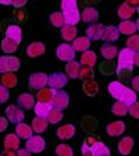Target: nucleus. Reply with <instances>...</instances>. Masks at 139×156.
Returning <instances> with one entry per match:
<instances>
[{"instance_id":"aec40b11","label":"nucleus","mask_w":139,"mask_h":156,"mask_svg":"<svg viewBox=\"0 0 139 156\" xmlns=\"http://www.w3.org/2000/svg\"><path fill=\"white\" fill-rule=\"evenodd\" d=\"M96 53L92 52V50H89V49H86V50H84L81 55V60H79V64L82 66H88V67H93L95 64H96Z\"/></svg>"},{"instance_id":"423d86ee","label":"nucleus","mask_w":139,"mask_h":156,"mask_svg":"<svg viewBox=\"0 0 139 156\" xmlns=\"http://www.w3.org/2000/svg\"><path fill=\"white\" fill-rule=\"evenodd\" d=\"M28 85L33 91H39L40 88L47 85V75L45 73H33V74L29 75Z\"/></svg>"},{"instance_id":"cd10ccee","label":"nucleus","mask_w":139,"mask_h":156,"mask_svg":"<svg viewBox=\"0 0 139 156\" xmlns=\"http://www.w3.org/2000/svg\"><path fill=\"white\" fill-rule=\"evenodd\" d=\"M78 35V29L77 25H68V24H64L61 27V36L64 41H74Z\"/></svg>"},{"instance_id":"e433bc0d","label":"nucleus","mask_w":139,"mask_h":156,"mask_svg":"<svg viewBox=\"0 0 139 156\" xmlns=\"http://www.w3.org/2000/svg\"><path fill=\"white\" fill-rule=\"evenodd\" d=\"M111 112H113V114H116V116H125V114H128V106H127L125 103H123L121 101H117L116 103L111 106Z\"/></svg>"},{"instance_id":"f704fd0d","label":"nucleus","mask_w":139,"mask_h":156,"mask_svg":"<svg viewBox=\"0 0 139 156\" xmlns=\"http://www.w3.org/2000/svg\"><path fill=\"white\" fill-rule=\"evenodd\" d=\"M84 92L88 95V96H95V95L99 92V85H97L96 81L93 80H86L84 81Z\"/></svg>"},{"instance_id":"0eeeda50","label":"nucleus","mask_w":139,"mask_h":156,"mask_svg":"<svg viewBox=\"0 0 139 156\" xmlns=\"http://www.w3.org/2000/svg\"><path fill=\"white\" fill-rule=\"evenodd\" d=\"M135 53L136 52H132L128 48L121 49L120 53H117V57H118V64L117 66H120V67H134Z\"/></svg>"},{"instance_id":"4c0bfd02","label":"nucleus","mask_w":139,"mask_h":156,"mask_svg":"<svg viewBox=\"0 0 139 156\" xmlns=\"http://www.w3.org/2000/svg\"><path fill=\"white\" fill-rule=\"evenodd\" d=\"M21 67V62L17 56H7V71L16 73Z\"/></svg>"},{"instance_id":"4d7b16f0","label":"nucleus","mask_w":139,"mask_h":156,"mask_svg":"<svg viewBox=\"0 0 139 156\" xmlns=\"http://www.w3.org/2000/svg\"><path fill=\"white\" fill-rule=\"evenodd\" d=\"M0 4H3V6H10V4H11V0H0Z\"/></svg>"},{"instance_id":"2eb2a0df","label":"nucleus","mask_w":139,"mask_h":156,"mask_svg":"<svg viewBox=\"0 0 139 156\" xmlns=\"http://www.w3.org/2000/svg\"><path fill=\"white\" fill-rule=\"evenodd\" d=\"M117 53H118V48L116 45H111L110 42H106L104 45H102L100 48V55L103 56L106 60H113L117 57Z\"/></svg>"},{"instance_id":"49530a36","label":"nucleus","mask_w":139,"mask_h":156,"mask_svg":"<svg viewBox=\"0 0 139 156\" xmlns=\"http://www.w3.org/2000/svg\"><path fill=\"white\" fill-rule=\"evenodd\" d=\"M10 98V92H9V88L0 85V103H6L9 101Z\"/></svg>"},{"instance_id":"1a4fd4ad","label":"nucleus","mask_w":139,"mask_h":156,"mask_svg":"<svg viewBox=\"0 0 139 156\" xmlns=\"http://www.w3.org/2000/svg\"><path fill=\"white\" fill-rule=\"evenodd\" d=\"M104 25L99 23H93L89 24V27L86 28V36L89 38V41H99L102 36V32H103Z\"/></svg>"},{"instance_id":"a19ab883","label":"nucleus","mask_w":139,"mask_h":156,"mask_svg":"<svg viewBox=\"0 0 139 156\" xmlns=\"http://www.w3.org/2000/svg\"><path fill=\"white\" fill-rule=\"evenodd\" d=\"M50 23H52L53 27L61 28L64 25V16H63V13H52L50 14Z\"/></svg>"},{"instance_id":"864d4df0","label":"nucleus","mask_w":139,"mask_h":156,"mask_svg":"<svg viewBox=\"0 0 139 156\" xmlns=\"http://www.w3.org/2000/svg\"><path fill=\"white\" fill-rule=\"evenodd\" d=\"M2 155L16 156V155H17V151H16V149H7V148H4V151H3V152H2Z\"/></svg>"},{"instance_id":"79ce46f5","label":"nucleus","mask_w":139,"mask_h":156,"mask_svg":"<svg viewBox=\"0 0 139 156\" xmlns=\"http://www.w3.org/2000/svg\"><path fill=\"white\" fill-rule=\"evenodd\" d=\"M127 48L131 49L132 52H138L139 50V36L136 34L130 35V39L127 41Z\"/></svg>"},{"instance_id":"c756f323","label":"nucleus","mask_w":139,"mask_h":156,"mask_svg":"<svg viewBox=\"0 0 139 156\" xmlns=\"http://www.w3.org/2000/svg\"><path fill=\"white\" fill-rule=\"evenodd\" d=\"M0 81H2V85L6 88H14L17 85V82H18V80H17L16 74L11 71H6L3 73V77H0Z\"/></svg>"},{"instance_id":"7c9ffc66","label":"nucleus","mask_w":139,"mask_h":156,"mask_svg":"<svg viewBox=\"0 0 139 156\" xmlns=\"http://www.w3.org/2000/svg\"><path fill=\"white\" fill-rule=\"evenodd\" d=\"M54 91L56 89H53V88H40L38 91V95H36V99L38 101H40V102H50L52 101V98H53V95H54Z\"/></svg>"},{"instance_id":"7ed1b4c3","label":"nucleus","mask_w":139,"mask_h":156,"mask_svg":"<svg viewBox=\"0 0 139 156\" xmlns=\"http://www.w3.org/2000/svg\"><path fill=\"white\" fill-rule=\"evenodd\" d=\"M56 55H57L58 60L67 63L70 60H74L75 58V50L70 43H61V45H58L57 49H56Z\"/></svg>"},{"instance_id":"6e6552de","label":"nucleus","mask_w":139,"mask_h":156,"mask_svg":"<svg viewBox=\"0 0 139 156\" xmlns=\"http://www.w3.org/2000/svg\"><path fill=\"white\" fill-rule=\"evenodd\" d=\"M120 38V31L118 28L114 25H109V27H104L103 28V32H102V36L100 39H103L104 42H116L118 41Z\"/></svg>"},{"instance_id":"b1692460","label":"nucleus","mask_w":139,"mask_h":156,"mask_svg":"<svg viewBox=\"0 0 139 156\" xmlns=\"http://www.w3.org/2000/svg\"><path fill=\"white\" fill-rule=\"evenodd\" d=\"M79 68H81V64L78 62H75V58L74 60H70V62H67V66H65V75L68 78L75 80L79 75Z\"/></svg>"},{"instance_id":"58836bf2","label":"nucleus","mask_w":139,"mask_h":156,"mask_svg":"<svg viewBox=\"0 0 139 156\" xmlns=\"http://www.w3.org/2000/svg\"><path fill=\"white\" fill-rule=\"evenodd\" d=\"M93 77H95L93 67L84 66V67L79 68V75H78V78H81L82 81H86V80H93Z\"/></svg>"},{"instance_id":"5fc2aeb1","label":"nucleus","mask_w":139,"mask_h":156,"mask_svg":"<svg viewBox=\"0 0 139 156\" xmlns=\"http://www.w3.org/2000/svg\"><path fill=\"white\" fill-rule=\"evenodd\" d=\"M132 88H134V91H138L139 89V77L132 78Z\"/></svg>"},{"instance_id":"3c124183","label":"nucleus","mask_w":139,"mask_h":156,"mask_svg":"<svg viewBox=\"0 0 139 156\" xmlns=\"http://www.w3.org/2000/svg\"><path fill=\"white\" fill-rule=\"evenodd\" d=\"M26 2L28 0H11V6H14L16 9H21L26 4Z\"/></svg>"},{"instance_id":"f03ea898","label":"nucleus","mask_w":139,"mask_h":156,"mask_svg":"<svg viewBox=\"0 0 139 156\" xmlns=\"http://www.w3.org/2000/svg\"><path fill=\"white\" fill-rule=\"evenodd\" d=\"M4 113H6L7 120L14 124L21 123V121H24V119H25L24 110L19 106H17V105H10V106H7Z\"/></svg>"},{"instance_id":"6e6d98bb","label":"nucleus","mask_w":139,"mask_h":156,"mask_svg":"<svg viewBox=\"0 0 139 156\" xmlns=\"http://www.w3.org/2000/svg\"><path fill=\"white\" fill-rule=\"evenodd\" d=\"M127 3L131 4V6L135 7V9H138V0H127Z\"/></svg>"},{"instance_id":"dca6fc26","label":"nucleus","mask_w":139,"mask_h":156,"mask_svg":"<svg viewBox=\"0 0 139 156\" xmlns=\"http://www.w3.org/2000/svg\"><path fill=\"white\" fill-rule=\"evenodd\" d=\"M33 105H35V98L31 94H21L17 98V106H19L21 109H32Z\"/></svg>"},{"instance_id":"a18cd8bd","label":"nucleus","mask_w":139,"mask_h":156,"mask_svg":"<svg viewBox=\"0 0 139 156\" xmlns=\"http://www.w3.org/2000/svg\"><path fill=\"white\" fill-rule=\"evenodd\" d=\"M128 114L134 117V119H138L139 117V105H138V101H135L134 103H131L128 106Z\"/></svg>"},{"instance_id":"bb28decb","label":"nucleus","mask_w":139,"mask_h":156,"mask_svg":"<svg viewBox=\"0 0 139 156\" xmlns=\"http://www.w3.org/2000/svg\"><path fill=\"white\" fill-rule=\"evenodd\" d=\"M6 38L13 39L17 43H21V41H23V31H21V28L18 25H10L6 29Z\"/></svg>"},{"instance_id":"603ef678","label":"nucleus","mask_w":139,"mask_h":156,"mask_svg":"<svg viewBox=\"0 0 139 156\" xmlns=\"http://www.w3.org/2000/svg\"><path fill=\"white\" fill-rule=\"evenodd\" d=\"M17 155H18V156H29V155H31V152H29L26 148H24V149L18 148V149H17Z\"/></svg>"},{"instance_id":"09e8293b","label":"nucleus","mask_w":139,"mask_h":156,"mask_svg":"<svg viewBox=\"0 0 139 156\" xmlns=\"http://www.w3.org/2000/svg\"><path fill=\"white\" fill-rule=\"evenodd\" d=\"M9 127V120L7 117H0V133H4Z\"/></svg>"},{"instance_id":"4be33fe9","label":"nucleus","mask_w":139,"mask_h":156,"mask_svg":"<svg viewBox=\"0 0 139 156\" xmlns=\"http://www.w3.org/2000/svg\"><path fill=\"white\" fill-rule=\"evenodd\" d=\"M125 85L124 84H121L120 81H111L110 84H109V94L111 95V96L114 98V99H120V96L123 95V92H124V89H125Z\"/></svg>"},{"instance_id":"5701e85b","label":"nucleus","mask_w":139,"mask_h":156,"mask_svg":"<svg viewBox=\"0 0 139 156\" xmlns=\"http://www.w3.org/2000/svg\"><path fill=\"white\" fill-rule=\"evenodd\" d=\"M134 148V140L131 136H124L123 140L118 142V146H117V149L121 155H130L131 151Z\"/></svg>"},{"instance_id":"20e7f679","label":"nucleus","mask_w":139,"mask_h":156,"mask_svg":"<svg viewBox=\"0 0 139 156\" xmlns=\"http://www.w3.org/2000/svg\"><path fill=\"white\" fill-rule=\"evenodd\" d=\"M68 84V77L64 73H54L52 75H47V85L53 89H61Z\"/></svg>"},{"instance_id":"f3484780","label":"nucleus","mask_w":139,"mask_h":156,"mask_svg":"<svg viewBox=\"0 0 139 156\" xmlns=\"http://www.w3.org/2000/svg\"><path fill=\"white\" fill-rule=\"evenodd\" d=\"M53 109L52 103L50 102H35L33 105V110H35L36 116H40V117H47V114L50 113V110Z\"/></svg>"},{"instance_id":"9d476101","label":"nucleus","mask_w":139,"mask_h":156,"mask_svg":"<svg viewBox=\"0 0 139 156\" xmlns=\"http://www.w3.org/2000/svg\"><path fill=\"white\" fill-rule=\"evenodd\" d=\"M81 20L85 24H93L99 20V11L93 7H85L81 13Z\"/></svg>"},{"instance_id":"a878e982","label":"nucleus","mask_w":139,"mask_h":156,"mask_svg":"<svg viewBox=\"0 0 139 156\" xmlns=\"http://www.w3.org/2000/svg\"><path fill=\"white\" fill-rule=\"evenodd\" d=\"M72 48H74L75 52H84L86 49L91 48V41L88 36H79V38H75L74 42H72Z\"/></svg>"},{"instance_id":"8fccbe9b","label":"nucleus","mask_w":139,"mask_h":156,"mask_svg":"<svg viewBox=\"0 0 139 156\" xmlns=\"http://www.w3.org/2000/svg\"><path fill=\"white\" fill-rule=\"evenodd\" d=\"M81 152H82V155H85V156H92V151H91V146L88 145V144H82V148H81Z\"/></svg>"},{"instance_id":"72a5a7b5","label":"nucleus","mask_w":139,"mask_h":156,"mask_svg":"<svg viewBox=\"0 0 139 156\" xmlns=\"http://www.w3.org/2000/svg\"><path fill=\"white\" fill-rule=\"evenodd\" d=\"M47 121L50 124H57L60 123V121L64 119V113H63L61 109H57V107H53L52 110H50V113L47 114Z\"/></svg>"},{"instance_id":"de8ad7c7","label":"nucleus","mask_w":139,"mask_h":156,"mask_svg":"<svg viewBox=\"0 0 139 156\" xmlns=\"http://www.w3.org/2000/svg\"><path fill=\"white\" fill-rule=\"evenodd\" d=\"M6 71H7V56H2L0 57V73L3 74Z\"/></svg>"},{"instance_id":"6ab92c4d","label":"nucleus","mask_w":139,"mask_h":156,"mask_svg":"<svg viewBox=\"0 0 139 156\" xmlns=\"http://www.w3.org/2000/svg\"><path fill=\"white\" fill-rule=\"evenodd\" d=\"M91 151H92V156H109L110 155V149H109V146L104 145L100 140L92 144Z\"/></svg>"},{"instance_id":"412c9836","label":"nucleus","mask_w":139,"mask_h":156,"mask_svg":"<svg viewBox=\"0 0 139 156\" xmlns=\"http://www.w3.org/2000/svg\"><path fill=\"white\" fill-rule=\"evenodd\" d=\"M47 126H49V121L46 117H40V116H36L35 119L32 120V130L33 133H38V134H42L47 130Z\"/></svg>"},{"instance_id":"2f4dec72","label":"nucleus","mask_w":139,"mask_h":156,"mask_svg":"<svg viewBox=\"0 0 139 156\" xmlns=\"http://www.w3.org/2000/svg\"><path fill=\"white\" fill-rule=\"evenodd\" d=\"M118 101H121L123 103H125L127 106H130L131 103H134V102L136 101V91H134V89H131V88H125Z\"/></svg>"},{"instance_id":"393cba45","label":"nucleus","mask_w":139,"mask_h":156,"mask_svg":"<svg viewBox=\"0 0 139 156\" xmlns=\"http://www.w3.org/2000/svg\"><path fill=\"white\" fill-rule=\"evenodd\" d=\"M16 134L19 136V138H23V140H26V138H29V136L33 134V130L32 127L28 126V124L25 123H17L16 124Z\"/></svg>"},{"instance_id":"4468645a","label":"nucleus","mask_w":139,"mask_h":156,"mask_svg":"<svg viewBox=\"0 0 139 156\" xmlns=\"http://www.w3.org/2000/svg\"><path fill=\"white\" fill-rule=\"evenodd\" d=\"M45 52H46V46L42 42H33L26 48V55H28V57H32V58L42 56Z\"/></svg>"},{"instance_id":"c03bdc74","label":"nucleus","mask_w":139,"mask_h":156,"mask_svg":"<svg viewBox=\"0 0 139 156\" xmlns=\"http://www.w3.org/2000/svg\"><path fill=\"white\" fill-rule=\"evenodd\" d=\"M134 67H120L117 66V75L121 78H130L132 75Z\"/></svg>"},{"instance_id":"ddd939ff","label":"nucleus","mask_w":139,"mask_h":156,"mask_svg":"<svg viewBox=\"0 0 139 156\" xmlns=\"http://www.w3.org/2000/svg\"><path fill=\"white\" fill-rule=\"evenodd\" d=\"M75 135V126L72 124H64L57 130V138L63 141L71 140L72 136Z\"/></svg>"},{"instance_id":"37998d69","label":"nucleus","mask_w":139,"mask_h":156,"mask_svg":"<svg viewBox=\"0 0 139 156\" xmlns=\"http://www.w3.org/2000/svg\"><path fill=\"white\" fill-rule=\"evenodd\" d=\"M75 9H78L77 0H61V13H67Z\"/></svg>"},{"instance_id":"ea45409f","label":"nucleus","mask_w":139,"mask_h":156,"mask_svg":"<svg viewBox=\"0 0 139 156\" xmlns=\"http://www.w3.org/2000/svg\"><path fill=\"white\" fill-rule=\"evenodd\" d=\"M56 155H58V156H72L74 155V151H72V148L70 145H67V144H58V145L56 146Z\"/></svg>"},{"instance_id":"f257e3e1","label":"nucleus","mask_w":139,"mask_h":156,"mask_svg":"<svg viewBox=\"0 0 139 156\" xmlns=\"http://www.w3.org/2000/svg\"><path fill=\"white\" fill-rule=\"evenodd\" d=\"M25 148L31 153H40L46 148V141L42 138V135H31L29 138H26Z\"/></svg>"},{"instance_id":"39448f33","label":"nucleus","mask_w":139,"mask_h":156,"mask_svg":"<svg viewBox=\"0 0 139 156\" xmlns=\"http://www.w3.org/2000/svg\"><path fill=\"white\" fill-rule=\"evenodd\" d=\"M50 103H52L53 107L64 110L65 107L70 105V96H68L67 92L61 91V89H57V91H54V95H53Z\"/></svg>"},{"instance_id":"a211bd4d","label":"nucleus","mask_w":139,"mask_h":156,"mask_svg":"<svg viewBox=\"0 0 139 156\" xmlns=\"http://www.w3.org/2000/svg\"><path fill=\"white\" fill-rule=\"evenodd\" d=\"M135 13H136V9L132 7L131 4H128L127 2H124V3L118 7V11H117V14H118V17H120L121 20H131V17Z\"/></svg>"},{"instance_id":"c9c22d12","label":"nucleus","mask_w":139,"mask_h":156,"mask_svg":"<svg viewBox=\"0 0 139 156\" xmlns=\"http://www.w3.org/2000/svg\"><path fill=\"white\" fill-rule=\"evenodd\" d=\"M17 48H18V43H17L16 41H13V39L4 38L3 41H2V50H3L6 55L14 53L17 50Z\"/></svg>"},{"instance_id":"473e14b6","label":"nucleus","mask_w":139,"mask_h":156,"mask_svg":"<svg viewBox=\"0 0 139 156\" xmlns=\"http://www.w3.org/2000/svg\"><path fill=\"white\" fill-rule=\"evenodd\" d=\"M4 148L7 149H18L19 148V136L17 134H9L4 138Z\"/></svg>"},{"instance_id":"9b49d317","label":"nucleus","mask_w":139,"mask_h":156,"mask_svg":"<svg viewBox=\"0 0 139 156\" xmlns=\"http://www.w3.org/2000/svg\"><path fill=\"white\" fill-rule=\"evenodd\" d=\"M106 133L110 136H120L125 133V123L124 121H113L106 127Z\"/></svg>"},{"instance_id":"f8f14e48","label":"nucleus","mask_w":139,"mask_h":156,"mask_svg":"<svg viewBox=\"0 0 139 156\" xmlns=\"http://www.w3.org/2000/svg\"><path fill=\"white\" fill-rule=\"evenodd\" d=\"M118 31H120L123 35H132V34H136L138 31V23L136 21H130V20H124L121 21L120 25L117 27Z\"/></svg>"},{"instance_id":"c85d7f7f","label":"nucleus","mask_w":139,"mask_h":156,"mask_svg":"<svg viewBox=\"0 0 139 156\" xmlns=\"http://www.w3.org/2000/svg\"><path fill=\"white\" fill-rule=\"evenodd\" d=\"M63 16H64V24H68V25H77L81 21V13L78 11V9L63 13Z\"/></svg>"}]
</instances>
